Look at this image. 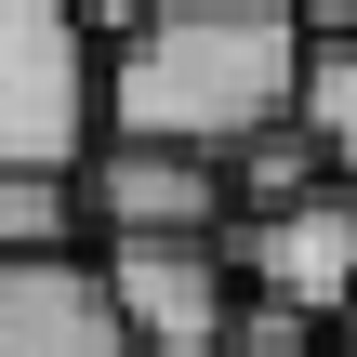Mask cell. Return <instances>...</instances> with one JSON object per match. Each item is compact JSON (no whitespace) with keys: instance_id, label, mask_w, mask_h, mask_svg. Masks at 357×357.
<instances>
[{"instance_id":"6da1fadb","label":"cell","mask_w":357,"mask_h":357,"mask_svg":"<svg viewBox=\"0 0 357 357\" xmlns=\"http://www.w3.org/2000/svg\"><path fill=\"white\" fill-rule=\"evenodd\" d=\"M291 93H305V13L291 0H159L106 53V146L238 159V146L291 132Z\"/></svg>"},{"instance_id":"7a4b0ae2","label":"cell","mask_w":357,"mask_h":357,"mask_svg":"<svg viewBox=\"0 0 357 357\" xmlns=\"http://www.w3.org/2000/svg\"><path fill=\"white\" fill-rule=\"evenodd\" d=\"M106 132V53L66 0H0V172H79Z\"/></svg>"},{"instance_id":"3957f363","label":"cell","mask_w":357,"mask_h":357,"mask_svg":"<svg viewBox=\"0 0 357 357\" xmlns=\"http://www.w3.org/2000/svg\"><path fill=\"white\" fill-rule=\"evenodd\" d=\"M238 291V238H106V305L146 357H225Z\"/></svg>"},{"instance_id":"277c9868","label":"cell","mask_w":357,"mask_h":357,"mask_svg":"<svg viewBox=\"0 0 357 357\" xmlns=\"http://www.w3.org/2000/svg\"><path fill=\"white\" fill-rule=\"evenodd\" d=\"M238 278L278 291V305H305V318L331 331V318L357 305V185H318V199L238 225Z\"/></svg>"},{"instance_id":"5b68a950","label":"cell","mask_w":357,"mask_h":357,"mask_svg":"<svg viewBox=\"0 0 357 357\" xmlns=\"http://www.w3.org/2000/svg\"><path fill=\"white\" fill-rule=\"evenodd\" d=\"M106 238H225V159H185V146H93V185Z\"/></svg>"},{"instance_id":"8992f818","label":"cell","mask_w":357,"mask_h":357,"mask_svg":"<svg viewBox=\"0 0 357 357\" xmlns=\"http://www.w3.org/2000/svg\"><path fill=\"white\" fill-rule=\"evenodd\" d=\"M0 357H146L106 305V265L53 252V265H0Z\"/></svg>"},{"instance_id":"52a82bcc","label":"cell","mask_w":357,"mask_h":357,"mask_svg":"<svg viewBox=\"0 0 357 357\" xmlns=\"http://www.w3.org/2000/svg\"><path fill=\"white\" fill-rule=\"evenodd\" d=\"M291 132L331 159V185H357V40H305V93H291Z\"/></svg>"},{"instance_id":"ba28073f","label":"cell","mask_w":357,"mask_h":357,"mask_svg":"<svg viewBox=\"0 0 357 357\" xmlns=\"http://www.w3.org/2000/svg\"><path fill=\"white\" fill-rule=\"evenodd\" d=\"M79 212H93L79 172H0V265H53Z\"/></svg>"},{"instance_id":"9c48e42d","label":"cell","mask_w":357,"mask_h":357,"mask_svg":"<svg viewBox=\"0 0 357 357\" xmlns=\"http://www.w3.org/2000/svg\"><path fill=\"white\" fill-rule=\"evenodd\" d=\"M225 357H318V318H305V305H278V291H238Z\"/></svg>"},{"instance_id":"30bf717a","label":"cell","mask_w":357,"mask_h":357,"mask_svg":"<svg viewBox=\"0 0 357 357\" xmlns=\"http://www.w3.org/2000/svg\"><path fill=\"white\" fill-rule=\"evenodd\" d=\"M305 13V40H357V0H291Z\"/></svg>"},{"instance_id":"8fae6325","label":"cell","mask_w":357,"mask_h":357,"mask_svg":"<svg viewBox=\"0 0 357 357\" xmlns=\"http://www.w3.org/2000/svg\"><path fill=\"white\" fill-rule=\"evenodd\" d=\"M331 344H357V305H344V318H331Z\"/></svg>"},{"instance_id":"7c38bea8","label":"cell","mask_w":357,"mask_h":357,"mask_svg":"<svg viewBox=\"0 0 357 357\" xmlns=\"http://www.w3.org/2000/svg\"><path fill=\"white\" fill-rule=\"evenodd\" d=\"M331 357H357V344H331Z\"/></svg>"}]
</instances>
